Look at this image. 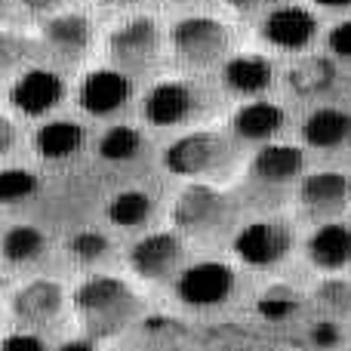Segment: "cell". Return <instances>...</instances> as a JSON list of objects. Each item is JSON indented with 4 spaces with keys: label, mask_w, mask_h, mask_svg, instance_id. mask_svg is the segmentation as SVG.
Returning a JSON list of instances; mask_svg holds the SVG:
<instances>
[{
    "label": "cell",
    "mask_w": 351,
    "mask_h": 351,
    "mask_svg": "<svg viewBox=\"0 0 351 351\" xmlns=\"http://www.w3.org/2000/svg\"><path fill=\"white\" fill-rule=\"evenodd\" d=\"M71 302L93 336L114 333L117 327L127 324V317L136 308V296L130 293V287L117 278H108V274L86 278L74 290Z\"/></svg>",
    "instance_id": "obj_1"
},
{
    "label": "cell",
    "mask_w": 351,
    "mask_h": 351,
    "mask_svg": "<svg viewBox=\"0 0 351 351\" xmlns=\"http://www.w3.org/2000/svg\"><path fill=\"white\" fill-rule=\"evenodd\" d=\"M234 293V271L225 262H194L176 280V296L191 308H210Z\"/></svg>",
    "instance_id": "obj_2"
},
{
    "label": "cell",
    "mask_w": 351,
    "mask_h": 351,
    "mask_svg": "<svg viewBox=\"0 0 351 351\" xmlns=\"http://www.w3.org/2000/svg\"><path fill=\"white\" fill-rule=\"evenodd\" d=\"M65 96V84L49 68H28L10 86V105L25 117H43Z\"/></svg>",
    "instance_id": "obj_3"
},
{
    "label": "cell",
    "mask_w": 351,
    "mask_h": 351,
    "mask_svg": "<svg viewBox=\"0 0 351 351\" xmlns=\"http://www.w3.org/2000/svg\"><path fill=\"white\" fill-rule=\"evenodd\" d=\"M173 49L188 65H210L225 53V28L213 19H182L173 28Z\"/></svg>",
    "instance_id": "obj_4"
},
{
    "label": "cell",
    "mask_w": 351,
    "mask_h": 351,
    "mask_svg": "<svg viewBox=\"0 0 351 351\" xmlns=\"http://www.w3.org/2000/svg\"><path fill=\"white\" fill-rule=\"evenodd\" d=\"M130 90L133 86H130V77L123 71H117V68H96V71H90L80 80L77 102L86 114L105 117L127 105Z\"/></svg>",
    "instance_id": "obj_5"
},
{
    "label": "cell",
    "mask_w": 351,
    "mask_h": 351,
    "mask_svg": "<svg viewBox=\"0 0 351 351\" xmlns=\"http://www.w3.org/2000/svg\"><path fill=\"white\" fill-rule=\"evenodd\" d=\"M290 250V234L274 222H250L237 231L234 237V253L241 262L253 268H268L280 262Z\"/></svg>",
    "instance_id": "obj_6"
},
{
    "label": "cell",
    "mask_w": 351,
    "mask_h": 351,
    "mask_svg": "<svg viewBox=\"0 0 351 351\" xmlns=\"http://www.w3.org/2000/svg\"><path fill=\"white\" fill-rule=\"evenodd\" d=\"M179 259H182V241L170 234V231H158V234L142 237L130 250V265L145 280L167 278L179 265Z\"/></svg>",
    "instance_id": "obj_7"
},
{
    "label": "cell",
    "mask_w": 351,
    "mask_h": 351,
    "mask_svg": "<svg viewBox=\"0 0 351 351\" xmlns=\"http://www.w3.org/2000/svg\"><path fill=\"white\" fill-rule=\"evenodd\" d=\"M62 305H65V293L56 280H31L12 296V315L28 327H43L59 317Z\"/></svg>",
    "instance_id": "obj_8"
},
{
    "label": "cell",
    "mask_w": 351,
    "mask_h": 351,
    "mask_svg": "<svg viewBox=\"0 0 351 351\" xmlns=\"http://www.w3.org/2000/svg\"><path fill=\"white\" fill-rule=\"evenodd\" d=\"M108 53L114 56L121 65H145L154 53H158V28L152 19L136 16L117 25L108 34Z\"/></svg>",
    "instance_id": "obj_9"
},
{
    "label": "cell",
    "mask_w": 351,
    "mask_h": 351,
    "mask_svg": "<svg viewBox=\"0 0 351 351\" xmlns=\"http://www.w3.org/2000/svg\"><path fill=\"white\" fill-rule=\"evenodd\" d=\"M194 108V93L182 80H164V84L152 86L142 102V114L152 127H176L182 123Z\"/></svg>",
    "instance_id": "obj_10"
},
{
    "label": "cell",
    "mask_w": 351,
    "mask_h": 351,
    "mask_svg": "<svg viewBox=\"0 0 351 351\" xmlns=\"http://www.w3.org/2000/svg\"><path fill=\"white\" fill-rule=\"evenodd\" d=\"M219 160V139L206 133H191L176 139L164 152V167L176 176H200Z\"/></svg>",
    "instance_id": "obj_11"
},
{
    "label": "cell",
    "mask_w": 351,
    "mask_h": 351,
    "mask_svg": "<svg viewBox=\"0 0 351 351\" xmlns=\"http://www.w3.org/2000/svg\"><path fill=\"white\" fill-rule=\"evenodd\" d=\"M262 31H265V37L274 43V47L299 49L315 37L317 22L308 10H302V6H274V10L265 16Z\"/></svg>",
    "instance_id": "obj_12"
},
{
    "label": "cell",
    "mask_w": 351,
    "mask_h": 351,
    "mask_svg": "<svg viewBox=\"0 0 351 351\" xmlns=\"http://www.w3.org/2000/svg\"><path fill=\"white\" fill-rule=\"evenodd\" d=\"M308 256L324 271H336V268L348 265L351 262V228L342 222H324L321 228L311 234Z\"/></svg>",
    "instance_id": "obj_13"
},
{
    "label": "cell",
    "mask_w": 351,
    "mask_h": 351,
    "mask_svg": "<svg viewBox=\"0 0 351 351\" xmlns=\"http://www.w3.org/2000/svg\"><path fill=\"white\" fill-rule=\"evenodd\" d=\"M86 133L74 121H47L34 133V152L43 160H68L84 148Z\"/></svg>",
    "instance_id": "obj_14"
},
{
    "label": "cell",
    "mask_w": 351,
    "mask_h": 351,
    "mask_svg": "<svg viewBox=\"0 0 351 351\" xmlns=\"http://www.w3.org/2000/svg\"><path fill=\"white\" fill-rule=\"evenodd\" d=\"M222 213V197L213 188H188L179 200H176V222L185 231H204L219 222Z\"/></svg>",
    "instance_id": "obj_15"
},
{
    "label": "cell",
    "mask_w": 351,
    "mask_h": 351,
    "mask_svg": "<svg viewBox=\"0 0 351 351\" xmlns=\"http://www.w3.org/2000/svg\"><path fill=\"white\" fill-rule=\"evenodd\" d=\"M40 34L53 49H59L65 56H77L90 47L93 28L86 22V16H80V12H56L49 22H43Z\"/></svg>",
    "instance_id": "obj_16"
},
{
    "label": "cell",
    "mask_w": 351,
    "mask_h": 351,
    "mask_svg": "<svg viewBox=\"0 0 351 351\" xmlns=\"http://www.w3.org/2000/svg\"><path fill=\"white\" fill-rule=\"evenodd\" d=\"M351 194V182L342 173H311L302 182V204L315 213H336Z\"/></svg>",
    "instance_id": "obj_17"
},
{
    "label": "cell",
    "mask_w": 351,
    "mask_h": 351,
    "mask_svg": "<svg viewBox=\"0 0 351 351\" xmlns=\"http://www.w3.org/2000/svg\"><path fill=\"white\" fill-rule=\"evenodd\" d=\"M351 136V117L339 108H321L302 123V139L311 148H336Z\"/></svg>",
    "instance_id": "obj_18"
},
{
    "label": "cell",
    "mask_w": 351,
    "mask_h": 351,
    "mask_svg": "<svg viewBox=\"0 0 351 351\" xmlns=\"http://www.w3.org/2000/svg\"><path fill=\"white\" fill-rule=\"evenodd\" d=\"M280 127H284V111L271 102H250L234 114V133L241 139H271Z\"/></svg>",
    "instance_id": "obj_19"
},
{
    "label": "cell",
    "mask_w": 351,
    "mask_h": 351,
    "mask_svg": "<svg viewBox=\"0 0 351 351\" xmlns=\"http://www.w3.org/2000/svg\"><path fill=\"white\" fill-rule=\"evenodd\" d=\"M47 253V234L34 225H12L0 237V256L12 265H28Z\"/></svg>",
    "instance_id": "obj_20"
},
{
    "label": "cell",
    "mask_w": 351,
    "mask_h": 351,
    "mask_svg": "<svg viewBox=\"0 0 351 351\" xmlns=\"http://www.w3.org/2000/svg\"><path fill=\"white\" fill-rule=\"evenodd\" d=\"M302 160L296 145H265L253 158V173L265 182H287L302 173Z\"/></svg>",
    "instance_id": "obj_21"
},
{
    "label": "cell",
    "mask_w": 351,
    "mask_h": 351,
    "mask_svg": "<svg viewBox=\"0 0 351 351\" xmlns=\"http://www.w3.org/2000/svg\"><path fill=\"white\" fill-rule=\"evenodd\" d=\"M222 77L237 93H262L271 84V65L262 56H237L225 62Z\"/></svg>",
    "instance_id": "obj_22"
},
{
    "label": "cell",
    "mask_w": 351,
    "mask_h": 351,
    "mask_svg": "<svg viewBox=\"0 0 351 351\" xmlns=\"http://www.w3.org/2000/svg\"><path fill=\"white\" fill-rule=\"evenodd\" d=\"M336 77V65L324 56H308V59H299L296 65L290 68V84L296 93L302 96H315V93H324L327 86H333Z\"/></svg>",
    "instance_id": "obj_23"
},
{
    "label": "cell",
    "mask_w": 351,
    "mask_h": 351,
    "mask_svg": "<svg viewBox=\"0 0 351 351\" xmlns=\"http://www.w3.org/2000/svg\"><path fill=\"white\" fill-rule=\"evenodd\" d=\"M139 152H142V133L136 127H127V123L108 127L102 133V139H99V158L108 160V164H127Z\"/></svg>",
    "instance_id": "obj_24"
},
{
    "label": "cell",
    "mask_w": 351,
    "mask_h": 351,
    "mask_svg": "<svg viewBox=\"0 0 351 351\" xmlns=\"http://www.w3.org/2000/svg\"><path fill=\"white\" fill-rule=\"evenodd\" d=\"M148 216H152V197L139 188H127L108 200V219L117 228H136Z\"/></svg>",
    "instance_id": "obj_25"
},
{
    "label": "cell",
    "mask_w": 351,
    "mask_h": 351,
    "mask_svg": "<svg viewBox=\"0 0 351 351\" xmlns=\"http://www.w3.org/2000/svg\"><path fill=\"white\" fill-rule=\"evenodd\" d=\"M37 188H40V179H37L31 170H22V167H6L0 170V204H22V200L34 197Z\"/></svg>",
    "instance_id": "obj_26"
},
{
    "label": "cell",
    "mask_w": 351,
    "mask_h": 351,
    "mask_svg": "<svg viewBox=\"0 0 351 351\" xmlns=\"http://www.w3.org/2000/svg\"><path fill=\"white\" fill-rule=\"evenodd\" d=\"M296 308H299V299L290 293V287H271L259 299V315L265 321H287L290 315H296Z\"/></svg>",
    "instance_id": "obj_27"
},
{
    "label": "cell",
    "mask_w": 351,
    "mask_h": 351,
    "mask_svg": "<svg viewBox=\"0 0 351 351\" xmlns=\"http://www.w3.org/2000/svg\"><path fill=\"white\" fill-rule=\"evenodd\" d=\"M68 253L77 262H96L108 253V237L102 231H77L74 237H68Z\"/></svg>",
    "instance_id": "obj_28"
},
{
    "label": "cell",
    "mask_w": 351,
    "mask_h": 351,
    "mask_svg": "<svg viewBox=\"0 0 351 351\" xmlns=\"http://www.w3.org/2000/svg\"><path fill=\"white\" fill-rule=\"evenodd\" d=\"M0 351H47V346L34 333H10L0 339Z\"/></svg>",
    "instance_id": "obj_29"
},
{
    "label": "cell",
    "mask_w": 351,
    "mask_h": 351,
    "mask_svg": "<svg viewBox=\"0 0 351 351\" xmlns=\"http://www.w3.org/2000/svg\"><path fill=\"white\" fill-rule=\"evenodd\" d=\"M330 53L339 56V59H351V19L342 25H336L333 31H330Z\"/></svg>",
    "instance_id": "obj_30"
},
{
    "label": "cell",
    "mask_w": 351,
    "mask_h": 351,
    "mask_svg": "<svg viewBox=\"0 0 351 351\" xmlns=\"http://www.w3.org/2000/svg\"><path fill=\"white\" fill-rule=\"evenodd\" d=\"M311 342L321 348H336L339 346V327H336L333 321H317L315 327H311Z\"/></svg>",
    "instance_id": "obj_31"
},
{
    "label": "cell",
    "mask_w": 351,
    "mask_h": 351,
    "mask_svg": "<svg viewBox=\"0 0 351 351\" xmlns=\"http://www.w3.org/2000/svg\"><path fill=\"white\" fill-rule=\"evenodd\" d=\"M22 40H19L16 34H10V31L0 28V71H3L6 65H12V62L22 56Z\"/></svg>",
    "instance_id": "obj_32"
},
{
    "label": "cell",
    "mask_w": 351,
    "mask_h": 351,
    "mask_svg": "<svg viewBox=\"0 0 351 351\" xmlns=\"http://www.w3.org/2000/svg\"><path fill=\"white\" fill-rule=\"evenodd\" d=\"M12 142H16V127H12L10 117L0 114V154H6L12 148Z\"/></svg>",
    "instance_id": "obj_33"
},
{
    "label": "cell",
    "mask_w": 351,
    "mask_h": 351,
    "mask_svg": "<svg viewBox=\"0 0 351 351\" xmlns=\"http://www.w3.org/2000/svg\"><path fill=\"white\" fill-rule=\"evenodd\" d=\"M31 12H56L59 6H65V0H22Z\"/></svg>",
    "instance_id": "obj_34"
},
{
    "label": "cell",
    "mask_w": 351,
    "mask_h": 351,
    "mask_svg": "<svg viewBox=\"0 0 351 351\" xmlns=\"http://www.w3.org/2000/svg\"><path fill=\"white\" fill-rule=\"evenodd\" d=\"M231 3H234L237 10L250 12V10H262V6H271L274 0H231Z\"/></svg>",
    "instance_id": "obj_35"
},
{
    "label": "cell",
    "mask_w": 351,
    "mask_h": 351,
    "mask_svg": "<svg viewBox=\"0 0 351 351\" xmlns=\"http://www.w3.org/2000/svg\"><path fill=\"white\" fill-rule=\"evenodd\" d=\"M59 351H96V346L86 342V339H74V342H65Z\"/></svg>",
    "instance_id": "obj_36"
},
{
    "label": "cell",
    "mask_w": 351,
    "mask_h": 351,
    "mask_svg": "<svg viewBox=\"0 0 351 351\" xmlns=\"http://www.w3.org/2000/svg\"><path fill=\"white\" fill-rule=\"evenodd\" d=\"M315 3H321V6H330V10H342V6H348L351 0H315Z\"/></svg>",
    "instance_id": "obj_37"
},
{
    "label": "cell",
    "mask_w": 351,
    "mask_h": 351,
    "mask_svg": "<svg viewBox=\"0 0 351 351\" xmlns=\"http://www.w3.org/2000/svg\"><path fill=\"white\" fill-rule=\"evenodd\" d=\"M105 3H136V0H105Z\"/></svg>",
    "instance_id": "obj_38"
},
{
    "label": "cell",
    "mask_w": 351,
    "mask_h": 351,
    "mask_svg": "<svg viewBox=\"0 0 351 351\" xmlns=\"http://www.w3.org/2000/svg\"><path fill=\"white\" fill-rule=\"evenodd\" d=\"M3 284H6V280H3V278H0V290H3Z\"/></svg>",
    "instance_id": "obj_39"
},
{
    "label": "cell",
    "mask_w": 351,
    "mask_h": 351,
    "mask_svg": "<svg viewBox=\"0 0 351 351\" xmlns=\"http://www.w3.org/2000/svg\"><path fill=\"white\" fill-rule=\"evenodd\" d=\"M0 6H3V0H0Z\"/></svg>",
    "instance_id": "obj_40"
}]
</instances>
